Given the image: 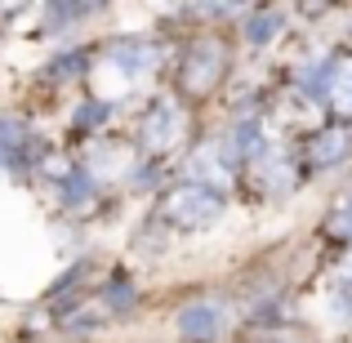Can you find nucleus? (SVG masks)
I'll list each match as a JSON object with an SVG mask.
<instances>
[{
	"label": "nucleus",
	"instance_id": "4",
	"mask_svg": "<svg viewBox=\"0 0 352 343\" xmlns=\"http://www.w3.org/2000/svg\"><path fill=\"white\" fill-rule=\"evenodd\" d=\"M228 330V308L223 303H188L179 312V335L183 339H197V343H210Z\"/></svg>",
	"mask_w": 352,
	"mask_h": 343
},
{
	"label": "nucleus",
	"instance_id": "10",
	"mask_svg": "<svg viewBox=\"0 0 352 343\" xmlns=\"http://www.w3.org/2000/svg\"><path fill=\"white\" fill-rule=\"evenodd\" d=\"M18 143H27V125L23 120L0 116V152H5V147H18Z\"/></svg>",
	"mask_w": 352,
	"mask_h": 343
},
{
	"label": "nucleus",
	"instance_id": "5",
	"mask_svg": "<svg viewBox=\"0 0 352 343\" xmlns=\"http://www.w3.org/2000/svg\"><path fill=\"white\" fill-rule=\"evenodd\" d=\"M107 63L120 67V71H129V76H138V71L156 67V49L147 41H116L112 49H107Z\"/></svg>",
	"mask_w": 352,
	"mask_h": 343
},
{
	"label": "nucleus",
	"instance_id": "7",
	"mask_svg": "<svg viewBox=\"0 0 352 343\" xmlns=\"http://www.w3.org/2000/svg\"><path fill=\"white\" fill-rule=\"evenodd\" d=\"M321 94H326L344 116H352V58H335V63H330Z\"/></svg>",
	"mask_w": 352,
	"mask_h": 343
},
{
	"label": "nucleus",
	"instance_id": "14",
	"mask_svg": "<svg viewBox=\"0 0 352 343\" xmlns=\"http://www.w3.org/2000/svg\"><path fill=\"white\" fill-rule=\"evenodd\" d=\"M103 116H107V103H94V107H85L76 120H80V125H94V120H103Z\"/></svg>",
	"mask_w": 352,
	"mask_h": 343
},
{
	"label": "nucleus",
	"instance_id": "11",
	"mask_svg": "<svg viewBox=\"0 0 352 343\" xmlns=\"http://www.w3.org/2000/svg\"><path fill=\"white\" fill-rule=\"evenodd\" d=\"M330 232H339V236H352V201H348V206H339L335 214H330Z\"/></svg>",
	"mask_w": 352,
	"mask_h": 343
},
{
	"label": "nucleus",
	"instance_id": "13",
	"mask_svg": "<svg viewBox=\"0 0 352 343\" xmlns=\"http://www.w3.org/2000/svg\"><path fill=\"white\" fill-rule=\"evenodd\" d=\"M63 197H67V206H85V201H89V183L85 179H72V188L63 192Z\"/></svg>",
	"mask_w": 352,
	"mask_h": 343
},
{
	"label": "nucleus",
	"instance_id": "12",
	"mask_svg": "<svg viewBox=\"0 0 352 343\" xmlns=\"http://www.w3.org/2000/svg\"><path fill=\"white\" fill-rule=\"evenodd\" d=\"M129 303H134V290H129V285H112V294H107V308L125 312Z\"/></svg>",
	"mask_w": 352,
	"mask_h": 343
},
{
	"label": "nucleus",
	"instance_id": "2",
	"mask_svg": "<svg viewBox=\"0 0 352 343\" xmlns=\"http://www.w3.org/2000/svg\"><path fill=\"white\" fill-rule=\"evenodd\" d=\"M183 129H188L183 107L170 103V98H161V103H152L147 116L138 120V143H143L147 152H165V147H174L183 138Z\"/></svg>",
	"mask_w": 352,
	"mask_h": 343
},
{
	"label": "nucleus",
	"instance_id": "6",
	"mask_svg": "<svg viewBox=\"0 0 352 343\" xmlns=\"http://www.w3.org/2000/svg\"><path fill=\"white\" fill-rule=\"evenodd\" d=\"M263 152V129H258V120H245V125H236L232 134H228V143H223V161H254V156Z\"/></svg>",
	"mask_w": 352,
	"mask_h": 343
},
{
	"label": "nucleus",
	"instance_id": "8",
	"mask_svg": "<svg viewBox=\"0 0 352 343\" xmlns=\"http://www.w3.org/2000/svg\"><path fill=\"white\" fill-rule=\"evenodd\" d=\"M344 156H352V129H326L312 143V165L326 170V165H339Z\"/></svg>",
	"mask_w": 352,
	"mask_h": 343
},
{
	"label": "nucleus",
	"instance_id": "1",
	"mask_svg": "<svg viewBox=\"0 0 352 343\" xmlns=\"http://www.w3.org/2000/svg\"><path fill=\"white\" fill-rule=\"evenodd\" d=\"M219 214H223V197L210 192L206 183H183L165 197V219L174 228H210L219 223Z\"/></svg>",
	"mask_w": 352,
	"mask_h": 343
},
{
	"label": "nucleus",
	"instance_id": "9",
	"mask_svg": "<svg viewBox=\"0 0 352 343\" xmlns=\"http://www.w3.org/2000/svg\"><path fill=\"white\" fill-rule=\"evenodd\" d=\"M276 27H281V14H272V9H267V14H258L254 23H250V41H254V45L272 41V32H276Z\"/></svg>",
	"mask_w": 352,
	"mask_h": 343
},
{
	"label": "nucleus",
	"instance_id": "3",
	"mask_svg": "<svg viewBox=\"0 0 352 343\" xmlns=\"http://www.w3.org/2000/svg\"><path fill=\"white\" fill-rule=\"evenodd\" d=\"M219 76H223V45L219 41H197L188 49V58H183V89L188 94H210V89L219 85Z\"/></svg>",
	"mask_w": 352,
	"mask_h": 343
},
{
	"label": "nucleus",
	"instance_id": "15",
	"mask_svg": "<svg viewBox=\"0 0 352 343\" xmlns=\"http://www.w3.org/2000/svg\"><path fill=\"white\" fill-rule=\"evenodd\" d=\"M339 276H344V285H348V290H352V254L344 258V272H339Z\"/></svg>",
	"mask_w": 352,
	"mask_h": 343
}]
</instances>
